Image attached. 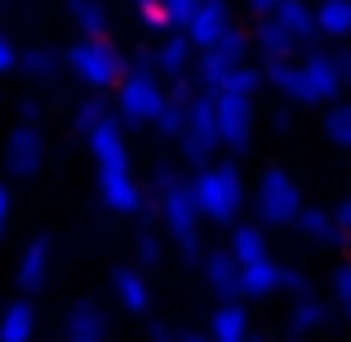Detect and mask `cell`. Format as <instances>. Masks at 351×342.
<instances>
[{
    "mask_svg": "<svg viewBox=\"0 0 351 342\" xmlns=\"http://www.w3.org/2000/svg\"><path fill=\"white\" fill-rule=\"evenodd\" d=\"M298 49H302V45L293 40V36L285 32V27L276 23L271 14L258 18V27L249 32V53H254V58L263 62V67H267V62H285V58H293Z\"/></svg>",
    "mask_w": 351,
    "mask_h": 342,
    "instance_id": "2e32d148",
    "label": "cell"
},
{
    "mask_svg": "<svg viewBox=\"0 0 351 342\" xmlns=\"http://www.w3.org/2000/svg\"><path fill=\"white\" fill-rule=\"evenodd\" d=\"M249 342H263V338H254V334H249Z\"/></svg>",
    "mask_w": 351,
    "mask_h": 342,
    "instance_id": "f6af8a7d",
    "label": "cell"
},
{
    "mask_svg": "<svg viewBox=\"0 0 351 342\" xmlns=\"http://www.w3.org/2000/svg\"><path fill=\"white\" fill-rule=\"evenodd\" d=\"M200 276H205V289L214 293L218 302L223 298H240V262L232 258L227 245H214V249H200Z\"/></svg>",
    "mask_w": 351,
    "mask_h": 342,
    "instance_id": "5bb4252c",
    "label": "cell"
},
{
    "mask_svg": "<svg viewBox=\"0 0 351 342\" xmlns=\"http://www.w3.org/2000/svg\"><path fill=\"white\" fill-rule=\"evenodd\" d=\"M156 200H160V223H165V231H169L173 249H178L187 262H196L200 249H205V245H200L205 218H200V209H196L191 182L178 178L169 164H160V169H156Z\"/></svg>",
    "mask_w": 351,
    "mask_h": 342,
    "instance_id": "277c9868",
    "label": "cell"
},
{
    "mask_svg": "<svg viewBox=\"0 0 351 342\" xmlns=\"http://www.w3.org/2000/svg\"><path fill=\"white\" fill-rule=\"evenodd\" d=\"M334 58H338V71H343V85L351 89V49H334Z\"/></svg>",
    "mask_w": 351,
    "mask_h": 342,
    "instance_id": "f35d334b",
    "label": "cell"
},
{
    "mask_svg": "<svg viewBox=\"0 0 351 342\" xmlns=\"http://www.w3.org/2000/svg\"><path fill=\"white\" fill-rule=\"evenodd\" d=\"M302 284H307V280H302L293 267L276 262L271 254L240 267V298H245V302H267V298H276L280 289H302Z\"/></svg>",
    "mask_w": 351,
    "mask_h": 342,
    "instance_id": "7c38bea8",
    "label": "cell"
},
{
    "mask_svg": "<svg viewBox=\"0 0 351 342\" xmlns=\"http://www.w3.org/2000/svg\"><path fill=\"white\" fill-rule=\"evenodd\" d=\"M191 196H196V209L209 227H232L240 214H245V173L236 169L232 160H209L191 173Z\"/></svg>",
    "mask_w": 351,
    "mask_h": 342,
    "instance_id": "5b68a950",
    "label": "cell"
},
{
    "mask_svg": "<svg viewBox=\"0 0 351 342\" xmlns=\"http://www.w3.org/2000/svg\"><path fill=\"white\" fill-rule=\"evenodd\" d=\"M107 116H116V112H112V103H107V94H94V89H89V98H85V103L76 107V116H71V125H76V134L85 138L89 129H94L98 120H107Z\"/></svg>",
    "mask_w": 351,
    "mask_h": 342,
    "instance_id": "4dcf8cb0",
    "label": "cell"
},
{
    "mask_svg": "<svg viewBox=\"0 0 351 342\" xmlns=\"http://www.w3.org/2000/svg\"><path fill=\"white\" fill-rule=\"evenodd\" d=\"M112 293L129 316H147L152 311V284H147L143 267H116L112 271Z\"/></svg>",
    "mask_w": 351,
    "mask_h": 342,
    "instance_id": "ffe728a7",
    "label": "cell"
},
{
    "mask_svg": "<svg viewBox=\"0 0 351 342\" xmlns=\"http://www.w3.org/2000/svg\"><path fill=\"white\" fill-rule=\"evenodd\" d=\"M182 151V160L191 169L209 164L223 147H218V120H214V89H196L191 94V107H187V120H182V134L173 138Z\"/></svg>",
    "mask_w": 351,
    "mask_h": 342,
    "instance_id": "ba28073f",
    "label": "cell"
},
{
    "mask_svg": "<svg viewBox=\"0 0 351 342\" xmlns=\"http://www.w3.org/2000/svg\"><path fill=\"white\" fill-rule=\"evenodd\" d=\"M214 120H218V147L223 151H245L254 143V94L236 89H214Z\"/></svg>",
    "mask_w": 351,
    "mask_h": 342,
    "instance_id": "30bf717a",
    "label": "cell"
},
{
    "mask_svg": "<svg viewBox=\"0 0 351 342\" xmlns=\"http://www.w3.org/2000/svg\"><path fill=\"white\" fill-rule=\"evenodd\" d=\"M298 209H302V187L293 182V173L280 169V164H267L263 178H258V187H254L258 223H263L267 231H271V227H293Z\"/></svg>",
    "mask_w": 351,
    "mask_h": 342,
    "instance_id": "52a82bcc",
    "label": "cell"
},
{
    "mask_svg": "<svg viewBox=\"0 0 351 342\" xmlns=\"http://www.w3.org/2000/svg\"><path fill=\"white\" fill-rule=\"evenodd\" d=\"M263 76L276 94L298 103V107H329L334 98L347 94L334 49H311V45L298 49L293 58H285V62H267Z\"/></svg>",
    "mask_w": 351,
    "mask_h": 342,
    "instance_id": "7a4b0ae2",
    "label": "cell"
},
{
    "mask_svg": "<svg viewBox=\"0 0 351 342\" xmlns=\"http://www.w3.org/2000/svg\"><path fill=\"white\" fill-rule=\"evenodd\" d=\"M191 62H196V45H191L178 27L160 32V45L152 49V67L160 71L165 80H178V76H191Z\"/></svg>",
    "mask_w": 351,
    "mask_h": 342,
    "instance_id": "e0dca14e",
    "label": "cell"
},
{
    "mask_svg": "<svg viewBox=\"0 0 351 342\" xmlns=\"http://www.w3.org/2000/svg\"><path fill=\"white\" fill-rule=\"evenodd\" d=\"M293 231H298L307 245H316V249H347L351 245L347 231L338 227L334 209H307V205H302L298 218H293Z\"/></svg>",
    "mask_w": 351,
    "mask_h": 342,
    "instance_id": "ac0fdd59",
    "label": "cell"
},
{
    "mask_svg": "<svg viewBox=\"0 0 351 342\" xmlns=\"http://www.w3.org/2000/svg\"><path fill=\"white\" fill-rule=\"evenodd\" d=\"M138 14V23L147 32H169V14H165V0H129Z\"/></svg>",
    "mask_w": 351,
    "mask_h": 342,
    "instance_id": "836d02e7",
    "label": "cell"
},
{
    "mask_svg": "<svg viewBox=\"0 0 351 342\" xmlns=\"http://www.w3.org/2000/svg\"><path fill=\"white\" fill-rule=\"evenodd\" d=\"M325 138L334 147H343V151H351V98H334L325 107Z\"/></svg>",
    "mask_w": 351,
    "mask_h": 342,
    "instance_id": "f1b7e54d",
    "label": "cell"
},
{
    "mask_svg": "<svg viewBox=\"0 0 351 342\" xmlns=\"http://www.w3.org/2000/svg\"><path fill=\"white\" fill-rule=\"evenodd\" d=\"M9 223H14V191H9L5 182H0V240H5Z\"/></svg>",
    "mask_w": 351,
    "mask_h": 342,
    "instance_id": "d590c367",
    "label": "cell"
},
{
    "mask_svg": "<svg viewBox=\"0 0 351 342\" xmlns=\"http://www.w3.org/2000/svg\"><path fill=\"white\" fill-rule=\"evenodd\" d=\"M329 298H334V307L351 320V258L334 267V276H329Z\"/></svg>",
    "mask_w": 351,
    "mask_h": 342,
    "instance_id": "d6a6232c",
    "label": "cell"
},
{
    "mask_svg": "<svg viewBox=\"0 0 351 342\" xmlns=\"http://www.w3.org/2000/svg\"><path fill=\"white\" fill-rule=\"evenodd\" d=\"M14 67H18V45L9 40V36H0V76L14 71Z\"/></svg>",
    "mask_w": 351,
    "mask_h": 342,
    "instance_id": "8d00e7d4",
    "label": "cell"
},
{
    "mask_svg": "<svg viewBox=\"0 0 351 342\" xmlns=\"http://www.w3.org/2000/svg\"><path fill=\"white\" fill-rule=\"evenodd\" d=\"M334 218H338V227H343V231H347V240H351V196L334 209Z\"/></svg>",
    "mask_w": 351,
    "mask_h": 342,
    "instance_id": "ab89813d",
    "label": "cell"
},
{
    "mask_svg": "<svg viewBox=\"0 0 351 342\" xmlns=\"http://www.w3.org/2000/svg\"><path fill=\"white\" fill-rule=\"evenodd\" d=\"M112 338V320H107V311L98 307V302L80 298L67 307V316H62V342H107Z\"/></svg>",
    "mask_w": 351,
    "mask_h": 342,
    "instance_id": "9a60e30c",
    "label": "cell"
},
{
    "mask_svg": "<svg viewBox=\"0 0 351 342\" xmlns=\"http://www.w3.org/2000/svg\"><path fill=\"white\" fill-rule=\"evenodd\" d=\"M271 18L302 45V49L316 40V9H311V0H280V5L271 9Z\"/></svg>",
    "mask_w": 351,
    "mask_h": 342,
    "instance_id": "cb8c5ba5",
    "label": "cell"
},
{
    "mask_svg": "<svg viewBox=\"0 0 351 342\" xmlns=\"http://www.w3.org/2000/svg\"><path fill=\"white\" fill-rule=\"evenodd\" d=\"M85 147L94 156V187H98V200L103 209L129 218V214H143V187L134 178V156H129V143H125V125L116 116L98 120L94 129L85 134Z\"/></svg>",
    "mask_w": 351,
    "mask_h": 342,
    "instance_id": "6da1fadb",
    "label": "cell"
},
{
    "mask_svg": "<svg viewBox=\"0 0 351 342\" xmlns=\"http://www.w3.org/2000/svg\"><path fill=\"white\" fill-rule=\"evenodd\" d=\"M316 36L325 40H351V0H316Z\"/></svg>",
    "mask_w": 351,
    "mask_h": 342,
    "instance_id": "4316f807",
    "label": "cell"
},
{
    "mask_svg": "<svg viewBox=\"0 0 351 342\" xmlns=\"http://www.w3.org/2000/svg\"><path fill=\"white\" fill-rule=\"evenodd\" d=\"M134 258H138V267H143V271L160 267L165 245H160V236H156L152 227H138V231H134Z\"/></svg>",
    "mask_w": 351,
    "mask_h": 342,
    "instance_id": "1f68e13d",
    "label": "cell"
},
{
    "mask_svg": "<svg viewBox=\"0 0 351 342\" xmlns=\"http://www.w3.org/2000/svg\"><path fill=\"white\" fill-rule=\"evenodd\" d=\"M62 67H67L85 89H94V94H112L120 71H125V58H120V49L107 40V36H80L76 45H67Z\"/></svg>",
    "mask_w": 351,
    "mask_h": 342,
    "instance_id": "8992f818",
    "label": "cell"
},
{
    "mask_svg": "<svg viewBox=\"0 0 351 342\" xmlns=\"http://www.w3.org/2000/svg\"><path fill=\"white\" fill-rule=\"evenodd\" d=\"M165 94H169L165 76L152 67V49H147L134 62H125V71H120V80L112 89V112L125 129H152L165 107Z\"/></svg>",
    "mask_w": 351,
    "mask_h": 342,
    "instance_id": "3957f363",
    "label": "cell"
},
{
    "mask_svg": "<svg viewBox=\"0 0 351 342\" xmlns=\"http://www.w3.org/2000/svg\"><path fill=\"white\" fill-rule=\"evenodd\" d=\"M245 58H249V32L232 23L214 45L196 49V62H191V80H196L200 89H218V85L227 80V71H232L236 62H245Z\"/></svg>",
    "mask_w": 351,
    "mask_h": 342,
    "instance_id": "9c48e42d",
    "label": "cell"
},
{
    "mask_svg": "<svg viewBox=\"0 0 351 342\" xmlns=\"http://www.w3.org/2000/svg\"><path fill=\"white\" fill-rule=\"evenodd\" d=\"M152 338H156V342H178V338H173V334H169L165 325H156V329H152Z\"/></svg>",
    "mask_w": 351,
    "mask_h": 342,
    "instance_id": "7bdbcfd3",
    "label": "cell"
},
{
    "mask_svg": "<svg viewBox=\"0 0 351 342\" xmlns=\"http://www.w3.org/2000/svg\"><path fill=\"white\" fill-rule=\"evenodd\" d=\"M182 342H209V334H187Z\"/></svg>",
    "mask_w": 351,
    "mask_h": 342,
    "instance_id": "ee69618b",
    "label": "cell"
},
{
    "mask_svg": "<svg viewBox=\"0 0 351 342\" xmlns=\"http://www.w3.org/2000/svg\"><path fill=\"white\" fill-rule=\"evenodd\" d=\"M18 116L23 120H40V98H23V103H18Z\"/></svg>",
    "mask_w": 351,
    "mask_h": 342,
    "instance_id": "74e56055",
    "label": "cell"
},
{
    "mask_svg": "<svg viewBox=\"0 0 351 342\" xmlns=\"http://www.w3.org/2000/svg\"><path fill=\"white\" fill-rule=\"evenodd\" d=\"M227 27H232V0H196V9L187 14V23H182L178 32L187 36L196 49H205V45H214Z\"/></svg>",
    "mask_w": 351,
    "mask_h": 342,
    "instance_id": "4fadbf2b",
    "label": "cell"
},
{
    "mask_svg": "<svg viewBox=\"0 0 351 342\" xmlns=\"http://www.w3.org/2000/svg\"><path fill=\"white\" fill-rule=\"evenodd\" d=\"M271 125H276V134H289V125H293V120H289V112H276Z\"/></svg>",
    "mask_w": 351,
    "mask_h": 342,
    "instance_id": "b9f144b4",
    "label": "cell"
},
{
    "mask_svg": "<svg viewBox=\"0 0 351 342\" xmlns=\"http://www.w3.org/2000/svg\"><path fill=\"white\" fill-rule=\"evenodd\" d=\"M36 325H40V316L27 298L9 302L0 311V342H36Z\"/></svg>",
    "mask_w": 351,
    "mask_h": 342,
    "instance_id": "484cf974",
    "label": "cell"
},
{
    "mask_svg": "<svg viewBox=\"0 0 351 342\" xmlns=\"http://www.w3.org/2000/svg\"><path fill=\"white\" fill-rule=\"evenodd\" d=\"M245 5H249V14H254V18H267L280 0H245Z\"/></svg>",
    "mask_w": 351,
    "mask_h": 342,
    "instance_id": "60d3db41",
    "label": "cell"
},
{
    "mask_svg": "<svg viewBox=\"0 0 351 342\" xmlns=\"http://www.w3.org/2000/svg\"><path fill=\"white\" fill-rule=\"evenodd\" d=\"M18 67L36 85H53L58 71H62V53L49 49V45H27V49H18Z\"/></svg>",
    "mask_w": 351,
    "mask_h": 342,
    "instance_id": "d4e9b609",
    "label": "cell"
},
{
    "mask_svg": "<svg viewBox=\"0 0 351 342\" xmlns=\"http://www.w3.org/2000/svg\"><path fill=\"white\" fill-rule=\"evenodd\" d=\"M71 23H76L80 36H107L112 32V14H107L103 0H67Z\"/></svg>",
    "mask_w": 351,
    "mask_h": 342,
    "instance_id": "83f0119b",
    "label": "cell"
},
{
    "mask_svg": "<svg viewBox=\"0 0 351 342\" xmlns=\"http://www.w3.org/2000/svg\"><path fill=\"white\" fill-rule=\"evenodd\" d=\"M0 160H5L9 178L32 182L36 173L45 169V129H40V120H18V125L5 134V151H0Z\"/></svg>",
    "mask_w": 351,
    "mask_h": 342,
    "instance_id": "8fae6325",
    "label": "cell"
},
{
    "mask_svg": "<svg viewBox=\"0 0 351 342\" xmlns=\"http://www.w3.org/2000/svg\"><path fill=\"white\" fill-rule=\"evenodd\" d=\"M49 267H53V240L49 236H32L23 245V258H18V289L40 293L45 280H49Z\"/></svg>",
    "mask_w": 351,
    "mask_h": 342,
    "instance_id": "d6986e66",
    "label": "cell"
},
{
    "mask_svg": "<svg viewBox=\"0 0 351 342\" xmlns=\"http://www.w3.org/2000/svg\"><path fill=\"white\" fill-rule=\"evenodd\" d=\"M329 302L320 298V293H311L307 284L302 289H293V307H289V334L293 338H307V334H316V329H325L329 325Z\"/></svg>",
    "mask_w": 351,
    "mask_h": 342,
    "instance_id": "44dd1931",
    "label": "cell"
},
{
    "mask_svg": "<svg viewBox=\"0 0 351 342\" xmlns=\"http://www.w3.org/2000/svg\"><path fill=\"white\" fill-rule=\"evenodd\" d=\"M254 325H249V311L240 298H223L218 311L209 316V342H249Z\"/></svg>",
    "mask_w": 351,
    "mask_h": 342,
    "instance_id": "7402d4cb",
    "label": "cell"
},
{
    "mask_svg": "<svg viewBox=\"0 0 351 342\" xmlns=\"http://www.w3.org/2000/svg\"><path fill=\"white\" fill-rule=\"evenodd\" d=\"M196 9V0H165V14H169V27H182L187 14Z\"/></svg>",
    "mask_w": 351,
    "mask_h": 342,
    "instance_id": "e575fe53",
    "label": "cell"
},
{
    "mask_svg": "<svg viewBox=\"0 0 351 342\" xmlns=\"http://www.w3.org/2000/svg\"><path fill=\"white\" fill-rule=\"evenodd\" d=\"M267 85V76H263V62H236L232 71H227V80L218 89H236V94H258V89Z\"/></svg>",
    "mask_w": 351,
    "mask_h": 342,
    "instance_id": "f546056e",
    "label": "cell"
},
{
    "mask_svg": "<svg viewBox=\"0 0 351 342\" xmlns=\"http://www.w3.org/2000/svg\"><path fill=\"white\" fill-rule=\"evenodd\" d=\"M227 249H232V258L245 267V262H258V258L271 254V240H267L263 223H240L236 218V223L227 227Z\"/></svg>",
    "mask_w": 351,
    "mask_h": 342,
    "instance_id": "603a6c76",
    "label": "cell"
}]
</instances>
